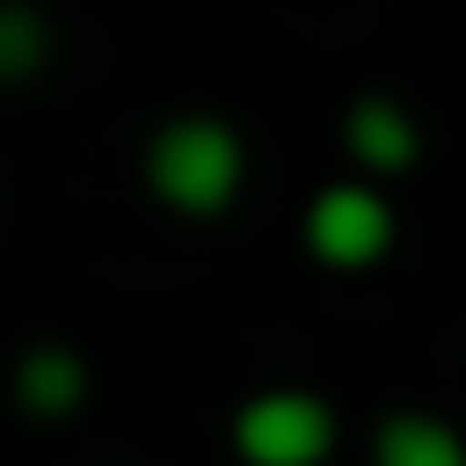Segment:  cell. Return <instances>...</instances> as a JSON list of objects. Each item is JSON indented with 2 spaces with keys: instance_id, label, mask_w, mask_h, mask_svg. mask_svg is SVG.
Segmentation results:
<instances>
[{
  "instance_id": "cell-1",
  "label": "cell",
  "mask_w": 466,
  "mask_h": 466,
  "mask_svg": "<svg viewBox=\"0 0 466 466\" xmlns=\"http://www.w3.org/2000/svg\"><path fill=\"white\" fill-rule=\"evenodd\" d=\"M139 172H147L156 205H172V213H188V221H213V213H229L238 188H246V139H238L221 115H172V123L147 139Z\"/></svg>"
},
{
  "instance_id": "cell-2",
  "label": "cell",
  "mask_w": 466,
  "mask_h": 466,
  "mask_svg": "<svg viewBox=\"0 0 466 466\" xmlns=\"http://www.w3.org/2000/svg\"><path fill=\"white\" fill-rule=\"evenodd\" d=\"M229 442L246 466H328L336 459V410L303 385H270L238 410Z\"/></svg>"
},
{
  "instance_id": "cell-3",
  "label": "cell",
  "mask_w": 466,
  "mask_h": 466,
  "mask_svg": "<svg viewBox=\"0 0 466 466\" xmlns=\"http://www.w3.org/2000/svg\"><path fill=\"white\" fill-rule=\"evenodd\" d=\"M303 246H311V262H328V270H377V262L393 254V205H385L377 188H360V180L319 188L311 213H303Z\"/></svg>"
},
{
  "instance_id": "cell-4",
  "label": "cell",
  "mask_w": 466,
  "mask_h": 466,
  "mask_svg": "<svg viewBox=\"0 0 466 466\" xmlns=\"http://www.w3.org/2000/svg\"><path fill=\"white\" fill-rule=\"evenodd\" d=\"M8 385H16V410L41 418V426H57V418H74V410L90 401V369H82L74 344H33V352L8 369Z\"/></svg>"
},
{
  "instance_id": "cell-5",
  "label": "cell",
  "mask_w": 466,
  "mask_h": 466,
  "mask_svg": "<svg viewBox=\"0 0 466 466\" xmlns=\"http://www.w3.org/2000/svg\"><path fill=\"white\" fill-rule=\"evenodd\" d=\"M344 147H352L369 172H410V164H418V115H410L401 98L369 90V98L344 106Z\"/></svg>"
},
{
  "instance_id": "cell-6",
  "label": "cell",
  "mask_w": 466,
  "mask_h": 466,
  "mask_svg": "<svg viewBox=\"0 0 466 466\" xmlns=\"http://www.w3.org/2000/svg\"><path fill=\"white\" fill-rule=\"evenodd\" d=\"M369 466H466V434L434 410H393L369 442Z\"/></svg>"
},
{
  "instance_id": "cell-7",
  "label": "cell",
  "mask_w": 466,
  "mask_h": 466,
  "mask_svg": "<svg viewBox=\"0 0 466 466\" xmlns=\"http://www.w3.org/2000/svg\"><path fill=\"white\" fill-rule=\"evenodd\" d=\"M49 57H57V25H49V8H41V0H0V82L25 90V82L49 74Z\"/></svg>"
}]
</instances>
